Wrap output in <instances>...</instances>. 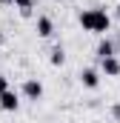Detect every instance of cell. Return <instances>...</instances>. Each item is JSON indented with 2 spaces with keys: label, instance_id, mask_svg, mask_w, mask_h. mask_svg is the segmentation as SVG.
I'll use <instances>...</instances> for the list:
<instances>
[{
  "label": "cell",
  "instance_id": "cell-4",
  "mask_svg": "<svg viewBox=\"0 0 120 123\" xmlns=\"http://www.w3.org/2000/svg\"><path fill=\"white\" fill-rule=\"evenodd\" d=\"M100 74H106V77H117L120 74V57H106V60H100Z\"/></svg>",
  "mask_w": 120,
  "mask_h": 123
},
{
  "label": "cell",
  "instance_id": "cell-9",
  "mask_svg": "<svg viewBox=\"0 0 120 123\" xmlns=\"http://www.w3.org/2000/svg\"><path fill=\"white\" fill-rule=\"evenodd\" d=\"M66 63V49L63 46H54L52 49V66H63Z\"/></svg>",
  "mask_w": 120,
  "mask_h": 123
},
{
  "label": "cell",
  "instance_id": "cell-10",
  "mask_svg": "<svg viewBox=\"0 0 120 123\" xmlns=\"http://www.w3.org/2000/svg\"><path fill=\"white\" fill-rule=\"evenodd\" d=\"M6 89H12V86H9V77H6V74H0V94L6 92Z\"/></svg>",
  "mask_w": 120,
  "mask_h": 123
},
{
  "label": "cell",
  "instance_id": "cell-14",
  "mask_svg": "<svg viewBox=\"0 0 120 123\" xmlns=\"http://www.w3.org/2000/svg\"><path fill=\"white\" fill-rule=\"evenodd\" d=\"M117 43H120V37H117Z\"/></svg>",
  "mask_w": 120,
  "mask_h": 123
},
{
  "label": "cell",
  "instance_id": "cell-12",
  "mask_svg": "<svg viewBox=\"0 0 120 123\" xmlns=\"http://www.w3.org/2000/svg\"><path fill=\"white\" fill-rule=\"evenodd\" d=\"M114 14H117V20H120V3H117V12H114Z\"/></svg>",
  "mask_w": 120,
  "mask_h": 123
},
{
  "label": "cell",
  "instance_id": "cell-8",
  "mask_svg": "<svg viewBox=\"0 0 120 123\" xmlns=\"http://www.w3.org/2000/svg\"><path fill=\"white\" fill-rule=\"evenodd\" d=\"M12 6H14V9H17L23 17H29V14H31V9H34V0H14Z\"/></svg>",
  "mask_w": 120,
  "mask_h": 123
},
{
  "label": "cell",
  "instance_id": "cell-7",
  "mask_svg": "<svg viewBox=\"0 0 120 123\" xmlns=\"http://www.w3.org/2000/svg\"><path fill=\"white\" fill-rule=\"evenodd\" d=\"M106 57H114V40H109V37H103L97 43V60H106Z\"/></svg>",
  "mask_w": 120,
  "mask_h": 123
},
{
  "label": "cell",
  "instance_id": "cell-2",
  "mask_svg": "<svg viewBox=\"0 0 120 123\" xmlns=\"http://www.w3.org/2000/svg\"><path fill=\"white\" fill-rule=\"evenodd\" d=\"M23 97H26V100H34V103H37V100L43 97V83H40L37 77H29V80L23 83Z\"/></svg>",
  "mask_w": 120,
  "mask_h": 123
},
{
  "label": "cell",
  "instance_id": "cell-11",
  "mask_svg": "<svg viewBox=\"0 0 120 123\" xmlns=\"http://www.w3.org/2000/svg\"><path fill=\"white\" fill-rule=\"evenodd\" d=\"M112 115H114V117L120 120V103H117V106H112Z\"/></svg>",
  "mask_w": 120,
  "mask_h": 123
},
{
  "label": "cell",
  "instance_id": "cell-3",
  "mask_svg": "<svg viewBox=\"0 0 120 123\" xmlns=\"http://www.w3.org/2000/svg\"><path fill=\"white\" fill-rule=\"evenodd\" d=\"M17 106H20V94L14 92V89H6V92L0 94V109L3 112H17Z\"/></svg>",
  "mask_w": 120,
  "mask_h": 123
},
{
  "label": "cell",
  "instance_id": "cell-6",
  "mask_svg": "<svg viewBox=\"0 0 120 123\" xmlns=\"http://www.w3.org/2000/svg\"><path fill=\"white\" fill-rule=\"evenodd\" d=\"M34 29H37L40 37H52V34H54V23H52V17L40 14V17H37V23H34Z\"/></svg>",
  "mask_w": 120,
  "mask_h": 123
},
{
  "label": "cell",
  "instance_id": "cell-1",
  "mask_svg": "<svg viewBox=\"0 0 120 123\" xmlns=\"http://www.w3.org/2000/svg\"><path fill=\"white\" fill-rule=\"evenodd\" d=\"M80 26H83V31L106 34L112 29V17L106 14V9H83L80 12Z\"/></svg>",
  "mask_w": 120,
  "mask_h": 123
},
{
  "label": "cell",
  "instance_id": "cell-13",
  "mask_svg": "<svg viewBox=\"0 0 120 123\" xmlns=\"http://www.w3.org/2000/svg\"><path fill=\"white\" fill-rule=\"evenodd\" d=\"M0 3H14V0H0Z\"/></svg>",
  "mask_w": 120,
  "mask_h": 123
},
{
  "label": "cell",
  "instance_id": "cell-5",
  "mask_svg": "<svg viewBox=\"0 0 120 123\" xmlns=\"http://www.w3.org/2000/svg\"><path fill=\"white\" fill-rule=\"evenodd\" d=\"M80 83H83L86 89H97V86H100V72H97V69H83V72H80Z\"/></svg>",
  "mask_w": 120,
  "mask_h": 123
}]
</instances>
